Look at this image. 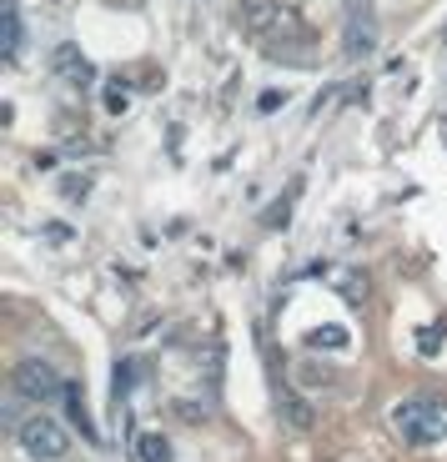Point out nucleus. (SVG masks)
Returning <instances> with one entry per match:
<instances>
[{
    "instance_id": "f257e3e1",
    "label": "nucleus",
    "mask_w": 447,
    "mask_h": 462,
    "mask_svg": "<svg viewBox=\"0 0 447 462\" xmlns=\"http://www.w3.org/2000/svg\"><path fill=\"white\" fill-rule=\"evenodd\" d=\"M392 422L407 442H437L447 438V402H433V397H407V402L392 407Z\"/></svg>"
},
{
    "instance_id": "f03ea898",
    "label": "nucleus",
    "mask_w": 447,
    "mask_h": 462,
    "mask_svg": "<svg viewBox=\"0 0 447 462\" xmlns=\"http://www.w3.org/2000/svg\"><path fill=\"white\" fill-rule=\"evenodd\" d=\"M15 438H21V448L31 452L35 462H61V457L70 452V432L61 428L51 412H41V407H35L21 428H15Z\"/></svg>"
},
{
    "instance_id": "7ed1b4c3",
    "label": "nucleus",
    "mask_w": 447,
    "mask_h": 462,
    "mask_svg": "<svg viewBox=\"0 0 447 462\" xmlns=\"http://www.w3.org/2000/svg\"><path fill=\"white\" fill-rule=\"evenodd\" d=\"M11 387L25 397V402H56V397L66 393V382H61V372L51 367V362H41V357H25V362H15V372H11Z\"/></svg>"
},
{
    "instance_id": "20e7f679",
    "label": "nucleus",
    "mask_w": 447,
    "mask_h": 462,
    "mask_svg": "<svg viewBox=\"0 0 447 462\" xmlns=\"http://www.w3.org/2000/svg\"><path fill=\"white\" fill-rule=\"evenodd\" d=\"M372 46H377V21H372V5H368V0H352V5H347L342 51H347V60H362V56H372Z\"/></svg>"
},
{
    "instance_id": "39448f33",
    "label": "nucleus",
    "mask_w": 447,
    "mask_h": 462,
    "mask_svg": "<svg viewBox=\"0 0 447 462\" xmlns=\"http://www.w3.org/2000/svg\"><path fill=\"white\" fill-rule=\"evenodd\" d=\"M241 31L247 35H272L276 31V21H282V5H276V0H241Z\"/></svg>"
},
{
    "instance_id": "423d86ee",
    "label": "nucleus",
    "mask_w": 447,
    "mask_h": 462,
    "mask_svg": "<svg viewBox=\"0 0 447 462\" xmlns=\"http://www.w3.org/2000/svg\"><path fill=\"white\" fill-rule=\"evenodd\" d=\"M276 412H282V422L297 432H307L312 422H317V412H312V402H302L297 393H276Z\"/></svg>"
},
{
    "instance_id": "0eeeda50",
    "label": "nucleus",
    "mask_w": 447,
    "mask_h": 462,
    "mask_svg": "<svg viewBox=\"0 0 447 462\" xmlns=\"http://www.w3.org/2000/svg\"><path fill=\"white\" fill-rule=\"evenodd\" d=\"M136 462H172V442L161 432H141L136 438Z\"/></svg>"
},
{
    "instance_id": "6e6552de",
    "label": "nucleus",
    "mask_w": 447,
    "mask_h": 462,
    "mask_svg": "<svg viewBox=\"0 0 447 462\" xmlns=\"http://www.w3.org/2000/svg\"><path fill=\"white\" fill-rule=\"evenodd\" d=\"M21 56V11H15V0H5V60Z\"/></svg>"
},
{
    "instance_id": "1a4fd4ad",
    "label": "nucleus",
    "mask_w": 447,
    "mask_h": 462,
    "mask_svg": "<svg viewBox=\"0 0 447 462\" xmlns=\"http://www.w3.org/2000/svg\"><path fill=\"white\" fill-rule=\"evenodd\" d=\"M61 60H66L70 81H91V66H86V60H76V51H61Z\"/></svg>"
},
{
    "instance_id": "9d476101",
    "label": "nucleus",
    "mask_w": 447,
    "mask_h": 462,
    "mask_svg": "<svg viewBox=\"0 0 447 462\" xmlns=\"http://www.w3.org/2000/svg\"><path fill=\"white\" fill-rule=\"evenodd\" d=\"M126 106H131V91H126V86H121V81L106 86V111H126Z\"/></svg>"
}]
</instances>
